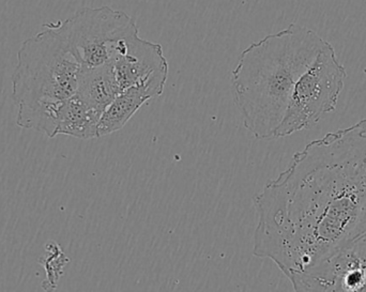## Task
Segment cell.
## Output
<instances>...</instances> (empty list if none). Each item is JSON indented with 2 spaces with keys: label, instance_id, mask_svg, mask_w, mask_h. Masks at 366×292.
<instances>
[{
  "label": "cell",
  "instance_id": "6da1fadb",
  "mask_svg": "<svg viewBox=\"0 0 366 292\" xmlns=\"http://www.w3.org/2000/svg\"><path fill=\"white\" fill-rule=\"evenodd\" d=\"M253 201V254L287 278L365 235L366 119L307 144Z\"/></svg>",
  "mask_w": 366,
  "mask_h": 292
},
{
  "label": "cell",
  "instance_id": "7a4b0ae2",
  "mask_svg": "<svg viewBox=\"0 0 366 292\" xmlns=\"http://www.w3.org/2000/svg\"><path fill=\"white\" fill-rule=\"evenodd\" d=\"M327 43L314 30L290 24L241 53L232 73L234 101L256 139H273L295 85Z\"/></svg>",
  "mask_w": 366,
  "mask_h": 292
},
{
  "label": "cell",
  "instance_id": "3957f363",
  "mask_svg": "<svg viewBox=\"0 0 366 292\" xmlns=\"http://www.w3.org/2000/svg\"><path fill=\"white\" fill-rule=\"evenodd\" d=\"M24 41L17 51L12 92L17 103L16 121L74 96L81 66L62 36L49 24Z\"/></svg>",
  "mask_w": 366,
  "mask_h": 292
},
{
  "label": "cell",
  "instance_id": "277c9868",
  "mask_svg": "<svg viewBox=\"0 0 366 292\" xmlns=\"http://www.w3.org/2000/svg\"><path fill=\"white\" fill-rule=\"evenodd\" d=\"M347 79L335 47L327 43L295 85L285 115L273 139L290 136L315 126L335 111Z\"/></svg>",
  "mask_w": 366,
  "mask_h": 292
},
{
  "label": "cell",
  "instance_id": "5b68a950",
  "mask_svg": "<svg viewBox=\"0 0 366 292\" xmlns=\"http://www.w3.org/2000/svg\"><path fill=\"white\" fill-rule=\"evenodd\" d=\"M134 19L111 6L84 8L64 21L49 23L66 42L81 69L109 64L115 43L134 25Z\"/></svg>",
  "mask_w": 366,
  "mask_h": 292
},
{
  "label": "cell",
  "instance_id": "8992f818",
  "mask_svg": "<svg viewBox=\"0 0 366 292\" xmlns=\"http://www.w3.org/2000/svg\"><path fill=\"white\" fill-rule=\"evenodd\" d=\"M109 64L120 89L149 86L162 94L169 76V64L162 46L139 36L137 24L115 43Z\"/></svg>",
  "mask_w": 366,
  "mask_h": 292
},
{
  "label": "cell",
  "instance_id": "52a82bcc",
  "mask_svg": "<svg viewBox=\"0 0 366 292\" xmlns=\"http://www.w3.org/2000/svg\"><path fill=\"white\" fill-rule=\"evenodd\" d=\"M288 280L295 291L366 292V233L320 265Z\"/></svg>",
  "mask_w": 366,
  "mask_h": 292
},
{
  "label": "cell",
  "instance_id": "ba28073f",
  "mask_svg": "<svg viewBox=\"0 0 366 292\" xmlns=\"http://www.w3.org/2000/svg\"><path fill=\"white\" fill-rule=\"evenodd\" d=\"M157 96L160 94L149 86H133L122 90L101 115L98 137L122 130L146 102Z\"/></svg>",
  "mask_w": 366,
  "mask_h": 292
},
{
  "label": "cell",
  "instance_id": "9c48e42d",
  "mask_svg": "<svg viewBox=\"0 0 366 292\" xmlns=\"http://www.w3.org/2000/svg\"><path fill=\"white\" fill-rule=\"evenodd\" d=\"M101 115L100 111L92 109L75 94L60 102L55 135H66L79 139H97Z\"/></svg>",
  "mask_w": 366,
  "mask_h": 292
},
{
  "label": "cell",
  "instance_id": "30bf717a",
  "mask_svg": "<svg viewBox=\"0 0 366 292\" xmlns=\"http://www.w3.org/2000/svg\"><path fill=\"white\" fill-rule=\"evenodd\" d=\"M122 92L112 64L81 69L76 94L92 109L103 114Z\"/></svg>",
  "mask_w": 366,
  "mask_h": 292
},
{
  "label": "cell",
  "instance_id": "8fae6325",
  "mask_svg": "<svg viewBox=\"0 0 366 292\" xmlns=\"http://www.w3.org/2000/svg\"><path fill=\"white\" fill-rule=\"evenodd\" d=\"M70 263L69 257L64 254L61 246L56 242H49L45 246V255L40 259L44 268L46 278L42 283L44 291H55L60 278L64 276V268Z\"/></svg>",
  "mask_w": 366,
  "mask_h": 292
}]
</instances>
